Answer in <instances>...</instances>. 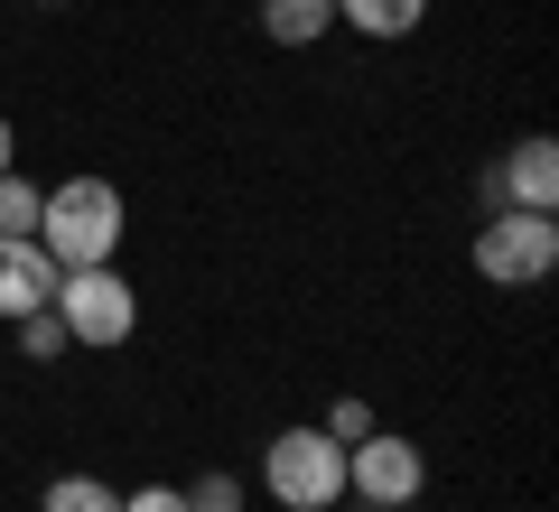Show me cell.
<instances>
[{
    "label": "cell",
    "mask_w": 559,
    "mask_h": 512,
    "mask_svg": "<svg viewBox=\"0 0 559 512\" xmlns=\"http://www.w3.org/2000/svg\"><path fill=\"white\" fill-rule=\"evenodd\" d=\"M131 242V205H121L112 178H57L38 205V252L57 271H94V261H121Z\"/></svg>",
    "instance_id": "cell-1"
},
{
    "label": "cell",
    "mask_w": 559,
    "mask_h": 512,
    "mask_svg": "<svg viewBox=\"0 0 559 512\" xmlns=\"http://www.w3.org/2000/svg\"><path fill=\"white\" fill-rule=\"evenodd\" d=\"M57 326H66V345H84V355H112V345H131V326H140V298H131V279H121V261H94V271H57Z\"/></svg>",
    "instance_id": "cell-2"
},
{
    "label": "cell",
    "mask_w": 559,
    "mask_h": 512,
    "mask_svg": "<svg viewBox=\"0 0 559 512\" xmlns=\"http://www.w3.org/2000/svg\"><path fill=\"white\" fill-rule=\"evenodd\" d=\"M559 271V215H532V205H495L476 224V279L495 289H532V279Z\"/></svg>",
    "instance_id": "cell-3"
},
{
    "label": "cell",
    "mask_w": 559,
    "mask_h": 512,
    "mask_svg": "<svg viewBox=\"0 0 559 512\" xmlns=\"http://www.w3.org/2000/svg\"><path fill=\"white\" fill-rule=\"evenodd\" d=\"M261 485L289 512H336L345 503V448L326 429H280L271 448H261Z\"/></svg>",
    "instance_id": "cell-4"
},
{
    "label": "cell",
    "mask_w": 559,
    "mask_h": 512,
    "mask_svg": "<svg viewBox=\"0 0 559 512\" xmlns=\"http://www.w3.org/2000/svg\"><path fill=\"white\" fill-rule=\"evenodd\" d=\"M345 493L355 503H419L429 493V448L419 438H392V429H364L345 448Z\"/></svg>",
    "instance_id": "cell-5"
},
{
    "label": "cell",
    "mask_w": 559,
    "mask_h": 512,
    "mask_svg": "<svg viewBox=\"0 0 559 512\" xmlns=\"http://www.w3.org/2000/svg\"><path fill=\"white\" fill-rule=\"evenodd\" d=\"M485 197H495V205H532V215H550V205H559V140H550V131H522L513 150H503V168L485 178Z\"/></svg>",
    "instance_id": "cell-6"
},
{
    "label": "cell",
    "mask_w": 559,
    "mask_h": 512,
    "mask_svg": "<svg viewBox=\"0 0 559 512\" xmlns=\"http://www.w3.org/2000/svg\"><path fill=\"white\" fill-rule=\"evenodd\" d=\"M47 298H57V261L38 252V234H0V317L20 326V317H38Z\"/></svg>",
    "instance_id": "cell-7"
},
{
    "label": "cell",
    "mask_w": 559,
    "mask_h": 512,
    "mask_svg": "<svg viewBox=\"0 0 559 512\" xmlns=\"http://www.w3.org/2000/svg\"><path fill=\"white\" fill-rule=\"evenodd\" d=\"M336 28V0H261V38L271 47H318Z\"/></svg>",
    "instance_id": "cell-8"
},
{
    "label": "cell",
    "mask_w": 559,
    "mask_h": 512,
    "mask_svg": "<svg viewBox=\"0 0 559 512\" xmlns=\"http://www.w3.org/2000/svg\"><path fill=\"white\" fill-rule=\"evenodd\" d=\"M429 20V0H336V28H355V38H411V28Z\"/></svg>",
    "instance_id": "cell-9"
},
{
    "label": "cell",
    "mask_w": 559,
    "mask_h": 512,
    "mask_svg": "<svg viewBox=\"0 0 559 512\" xmlns=\"http://www.w3.org/2000/svg\"><path fill=\"white\" fill-rule=\"evenodd\" d=\"M38 512H121V493L103 485V475H57V485L38 493Z\"/></svg>",
    "instance_id": "cell-10"
},
{
    "label": "cell",
    "mask_w": 559,
    "mask_h": 512,
    "mask_svg": "<svg viewBox=\"0 0 559 512\" xmlns=\"http://www.w3.org/2000/svg\"><path fill=\"white\" fill-rule=\"evenodd\" d=\"M38 205H47V187L10 168V178H0V234H38Z\"/></svg>",
    "instance_id": "cell-11"
},
{
    "label": "cell",
    "mask_w": 559,
    "mask_h": 512,
    "mask_svg": "<svg viewBox=\"0 0 559 512\" xmlns=\"http://www.w3.org/2000/svg\"><path fill=\"white\" fill-rule=\"evenodd\" d=\"M187 512H242V475H224V466H205L197 485H187Z\"/></svg>",
    "instance_id": "cell-12"
},
{
    "label": "cell",
    "mask_w": 559,
    "mask_h": 512,
    "mask_svg": "<svg viewBox=\"0 0 559 512\" xmlns=\"http://www.w3.org/2000/svg\"><path fill=\"white\" fill-rule=\"evenodd\" d=\"M20 355H28V364H57V355H66V326H57V308L20 317Z\"/></svg>",
    "instance_id": "cell-13"
},
{
    "label": "cell",
    "mask_w": 559,
    "mask_h": 512,
    "mask_svg": "<svg viewBox=\"0 0 559 512\" xmlns=\"http://www.w3.org/2000/svg\"><path fill=\"white\" fill-rule=\"evenodd\" d=\"M318 429H326V438H336V448H355V438H364V429H373V410H364V401H355V392H345V401H326V419H318Z\"/></svg>",
    "instance_id": "cell-14"
},
{
    "label": "cell",
    "mask_w": 559,
    "mask_h": 512,
    "mask_svg": "<svg viewBox=\"0 0 559 512\" xmlns=\"http://www.w3.org/2000/svg\"><path fill=\"white\" fill-rule=\"evenodd\" d=\"M121 512H187V485H140L121 493Z\"/></svg>",
    "instance_id": "cell-15"
},
{
    "label": "cell",
    "mask_w": 559,
    "mask_h": 512,
    "mask_svg": "<svg viewBox=\"0 0 559 512\" xmlns=\"http://www.w3.org/2000/svg\"><path fill=\"white\" fill-rule=\"evenodd\" d=\"M20 168V131H10V112H0V178Z\"/></svg>",
    "instance_id": "cell-16"
},
{
    "label": "cell",
    "mask_w": 559,
    "mask_h": 512,
    "mask_svg": "<svg viewBox=\"0 0 559 512\" xmlns=\"http://www.w3.org/2000/svg\"><path fill=\"white\" fill-rule=\"evenodd\" d=\"M336 512H411V503H355V493H345V503Z\"/></svg>",
    "instance_id": "cell-17"
},
{
    "label": "cell",
    "mask_w": 559,
    "mask_h": 512,
    "mask_svg": "<svg viewBox=\"0 0 559 512\" xmlns=\"http://www.w3.org/2000/svg\"><path fill=\"white\" fill-rule=\"evenodd\" d=\"M38 10H66V0H38Z\"/></svg>",
    "instance_id": "cell-18"
}]
</instances>
